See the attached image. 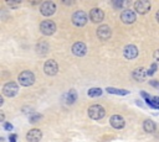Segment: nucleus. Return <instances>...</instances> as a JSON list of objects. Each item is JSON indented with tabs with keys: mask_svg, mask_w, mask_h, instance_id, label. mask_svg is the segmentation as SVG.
<instances>
[{
	"mask_svg": "<svg viewBox=\"0 0 159 142\" xmlns=\"http://www.w3.org/2000/svg\"><path fill=\"white\" fill-rule=\"evenodd\" d=\"M17 80H19L20 85H22V86H30V85H32L34 81H35V75H34V73L30 72V70H24V72H21V73L19 74Z\"/></svg>",
	"mask_w": 159,
	"mask_h": 142,
	"instance_id": "obj_1",
	"label": "nucleus"
},
{
	"mask_svg": "<svg viewBox=\"0 0 159 142\" xmlns=\"http://www.w3.org/2000/svg\"><path fill=\"white\" fill-rule=\"evenodd\" d=\"M104 115H106V111L101 105H92L88 109V116L92 120H101L104 117Z\"/></svg>",
	"mask_w": 159,
	"mask_h": 142,
	"instance_id": "obj_2",
	"label": "nucleus"
},
{
	"mask_svg": "<svg viewBox=\"0 0 159 142\" xmlns=\"http://www.w3.org/2000/svg\"><path fill=\"white\" fill-rule=\"evenodd\" d=\"M40 31L45 35V36H51L52 33H55L56 31V25L53 21L51 20H45L40 23Z\"/></svg>",
	"mask_w": 159,
	"mask_h": 142,
	"instance_id": "obj_3",
	"label": "nucleus"
},
{
	"mask_svg": "<svg viewBox=\"0 0 159 142\" xmlns=\"http://www.w3.org/2000/svg\"><path fill=\"white\" fill-rule=\"evenodd\" d=\"M87 20H88V17H87V15H86L84 11H76V12L72 15V22H73V25L77 26V27L84 26V25L87 23Z\"/></svg>",
	"mask_w": 159,
	"mask_h": 142,
	"instance_id": "obj_4",
	"label": "nucleus"
},
{
	"mask_svg": "<svg viewBox=\"0 0 159 142\" xmlns=\"http://www.w3.org/2000/svg\"><path fill=\"white\" fill-rule=\"evenodd\" d=\"M19 91V86L16 83H12V81H9L6 83L4 86H2V94L5 96H9V98H12L17 94Z\"/></svg>",
	"mask_w": 159,
	"mask_h": 142,
	"instance_id": "obj_5",
	"label": "nucleus"
},
{
	"mask_svg": "<svg viewBox=\"0 0 159 142\" xmlns=\"http://www.w3.org/2000/svg\"><path fill=\"white\" fill-rule=\"evenodd\" d=\"M56 11V5L52 1H43L40 6V12L43 16H51Z\"/></svg>",
	"mask_w": 159,
	"mask_h": 142,
	"instance_id": "obj_6",
	"label": "nucleus"
},
{
	"mask_svg": "<svg viewBox=\"0 0 159 142\" xmlns=\"http://www.w3.org/2000/svg\"><path fill=\"white\" fill-rule=\"evenodd\" d=\"M134 10L138 14L144 15L150 10V2L148 0H138L134 2Z\"/></svg>",
	"mask_w": 159,
	"mask_h": 142,
	"instance_id": "obj_7",
	"label": "nucleus"
},
{
	"mask_svg": "<svg viewBox=\"0 0 159 142\" xmlns=\"http://www.w3.org/2000/svg\"><path fill=\"white\" fill-rule=\"evenodd\" d=\"M120 20H122V22L129 25V23H133V22L137 20V15H135V12H134L133 10L125 9V10H123L122 14H120Z\"/></svg>",
	"mask_w": 159,
	"mask_h": 142,
	"instance_id": "obj_8",
	"label": "nucleus"
},
{
	"mask_svg": "<svg viewBox=\"0 0 159 142\" xmlns=\"http://www.w3.org/2000/svg\"><path fill=\"white\" fill-rule=\"evenodd\" d=\"M43 70L47 75H55L58 72V65L53 59H48L43 64Z\"/></svg>",
	"mask_w": 159,
	"mask_h": 142,
	"instance_id": "obj_9",
	"label": "nucleus"
},
{
	"mask_svg": "<svg viewBox=\"0 0 159 142\" xmlns=\"http://www.w3.org/2000/svg\"><path fill=\"white\" fill-rule=\"evenodd\" d=\"M112 35V31H111V27L108 25H101L98 28H97V37L99 40H108Z\"/></svg>",
	"mask_w": 159,
	"mask_h": 142,
	"instance_id": "obj_10",
	"label": "nucleus"
},
{
	"mask_svg": "<svg viewBox=\"0 0 159 142\" xmlns=\"http://www.w3.org/2000/svg\"><path fill=\"white\" fill-rule=\"evenodd\" d=\"M123 56L127 59H134L138 56V48L134 44H127L123 49Z\"/></svg>",
	"mask_w": 159,
	"mask_h": 142,
	"instance_id": "obj_11",
	"label": "nucleus"
},
{
	"mask_svg": "<svg viewBox=\"0 0 159 142\" xmlns=\"http://www.w3.org/2000/svg\"><path fill=\"white\" fill-rule=\"evenodd\" d=\"M103 17H104V12L99 9V7H93L91 11H89V19L92 22H101L103 21Z\"/></svg>",
	"mask_w": 159,
	"mask_h": 142,
	"instance_id": "obj_12",
	"label": "nucleus"
},
{
	"mask_svg": "<svg viewBox=\"0 0 159 142\" xmlns=\"http://www.w3.org/2000/svg\"><path fill=\"white\" fill-rule=\"evenodd\" d=\"M109 123H111V126L113 127V128H117V130H120V128H123L124 127V119L120 116V115H113V116H111V119H109Z\"/></svg>",
	"mask_w": 159,
	"mask_h": 142,
	"instance_id": "obj_13",
	"label": "nucleus"
},
{
	"mask_svg": "<svg viewBox=\"0 0 159 142\" xmlns=\"http://www.w3.org/2000/svg\"><path fill=\"white\" fill-rule=\"evenodd\" d=\"M41 138H42V132L37 128H32L26 133V140L29 142H40Z\"/></svg>",
	"mask_w": 159,
	"mask_h": 142,
	"instance_id": "obj_14",
	"label": "nucleus"
},
{
	"mask_svg": "<svg viewBox=\"0 0 159 142\" xmlns=\"http://www.w3.org/2000/svg\"><path fill=\"white\" fill-rule=\"evenodd\" d=\"M87 52V47L83 42H76L73 46H72V53L77 57H82L84 56Z\"/></svg>",
	"mask_w": 159,
	"mask_h": 142,
	"instance_id": "obj_15",
	"label": "nucleus"
},
{
	"mask_svg": "<svg viewBox=\"0 0 159 142\" xmlns=\"http://www.w3.org/2000/svg\"><path fill=\"white\" fill-rule=\"evenodd\" d=\"M132 75H133V78H134L137 81H144L145 78H147V75H148V73H147L145 68L139 67V68H137V69L133 70V74H132Z\"/></svg>",
	"mask_w": 159,
	"mask_h": 142,
	"instance_id": "obj_16",
	"label": "nucleus"
},
{
	"mask_svg": "<svg viewBox=\"0 0 159 142\" xmlns=\"http://www.w3.org/2000/svg\"><path fill=\"white\" fill-rule=\"evenodd\" d=\"M143 128H144V131L145 132H149V133H152V132H154L155 131V128H157V126H155V123H154V121H152V120H145L144 122H143Z\"/></svg>",
	"mask_w": 159,
	"mask_h": 142,
	"instance_id": "obj_17",
	"label": "nucleus"
},
{
	"mask_svg": "<svg viewBox=\"0 0 159 142\" xmlns=\"http://www.w3.org/2000/svg\"><path fill=\"white\" fill-rule=\"evenodd\" d=\"M106 90H107V93H109V94H114V95H128V94H129L127 90L117 89V88H111V86H108Z\"/></svg>",
	"mask_w": 159,
	"mask_h": 142,
	"instance_id": "obj_18",
	"label": "nucleus"
},
{
	"mask_svg": "<svg viewBox=\"0 0 159 142\" xmlns=\"http://www.w3.org/2000/svg\"><path fill=\"white\" fill-rule=\"evenodd\" d=\"M65 99H66V102H67V104H73V102L76 101V99H77V94H76V91H75L73 89L70 90V91L66 94Z\"/></svg>",
	"mask_w": 159,
	"mask_h": 142,
	"instance_id": "obj_19",
	"label": "nucleus"
},
{
	"mask_svg": "<svg viewBox=\"0 0 159 142\" xmlns=\"http://www.w3.org/2000/svg\"><path fill=\"white\" fill-rule=\"evenodd\" d=\"M36 49H37V53H40L41 56H42V54H46V53H47V49H48V44H47L46 42H40V43L37 44Z\"/></svg>",
	"mask_w": 159,
	"mask_h": 142,
	"instance_id": "obj_20",
	"label": "nucleus"
},
{
	"mask_svg": "<svg viewBox=\"0 0 159 142\" xmlns=\"http://www.w3.org/2000/svg\"><path fill=\"white\" fill-rule=\"evenodd\" d=\"M87 94H88V96H91V98L101 96V95H102V89H99V88H92V89L88 90Z\"/></svg>",
	"mask_w": 159,
	"mask_h": 142,
	"instance_id": "obj_21",
	"label": "nucleus"
},
{
	"mask_svg": "<svg viewBox=\"0 0 159 142\" xmlns=\"http://www.w3.org/2000/svg\"><path fill=\"white\" fill-rule=\"evenodd\" d=\"M40 120H41V115L40 114H32V115L29 116V122L30 123H36Z\"/></svg>",
	"mask_w": 159,
	"mask_h": 142,
	"instance_id": "obj_22",
	"label": "nucleus"
},
{
	"mask_svg": "<svg viewBox=\"0 0 159 142\" xmlns=\"http://www.w3.org/2000/svg\"><path fill=\"white\" fill-rule=\"evenodd\" d=\"M157 68H158V64L157 63H153L150 67H149V69L147 70V73H148V75H153L155 72H157Z\"/></svg>",
	"mask_w": 159,
	"mask_h": 142,
	"instance_id": "obj_23",
	"label": "nucleus"
},
{
	"mask_svg": "<svg viewBox=\"0 0 159 142\" xmlns=\"http://www.w3.org/2000/svg\"><path fill=\"white\" fill-rule=\"evenodd\" d=\"M6 4L10 6V7H17V6H20V4H21V1H6Z\"/></svg>",
	"mask_w": 159,
	"mask_h": 142,
	"instance_id": "obj_24",
	"label": "nucleus"
},
{
	"mask_svg": "<svg viewBox=\"0 0 159 142\" xmlns=\"http://www.w3.org/2000/svg\"><path fill=\"white\" fill-rule=\"evenodd\" d=\"M153 58H154L155 63H157V64H159V49H157V51L154 52V54H153Z\"/></svg>",
	"mask_w": 159,
	"mask_h": 142,
	"instance_id": "obj_25",
	"label": "nucleus"
},
{
	"mask_svg": "<svg viewBox=\"0 0 159 142\" xmlns=\"http://www.w3.org/2000/svg\"><path fill=\"white\" fill-rule=\"evenodd\" d=\"M4 128H5L6 131H11V130H12V125H11L10 122H5V123H4Z\"/></svg>",
	"mask_w": 159,
	"mask_h": 142,
	"instance_id": "obj_26",
	"label": "nucleus"
},
{
	"mask_svg": "<svg viewBox=\"0 0 159 142\" xmlns=\"http://www.w3.org/2000/svg\"><path fill=\"white\" fill-rule=\"evenodd\" d=\"M113 5H114V7H122L123 6V1H113Z\"/></svg>",
	"mask_w": 159,
	"mask_h": 142,
	"instance_id": "obj_27",
	"label": "nucleus"
},
{
	"mask_svg": "<svg viewBox=\"0 0 159 142\" xmlns=\"http://www.w3.org/2000/svg\"><path fill=\"white\" fill-rule=\"evenodd\" d=\"M16 138H17V136L14 133V135H10V137H9V142H16Z\"/></svg>",
	"mask_w": 159,
	"mask_h": 142,
	"instance_id": "obj_28",
	"label": "nucleus"
},
{
	"mask_svg": "<svg viewBox=\"0 0 159 142\" xmlns=\"http://www.w3.org/2000/svg\"><path fill=\"white\" fill-rule=\"evenodd\" d=\"M150 84H152L153 86H157V88H159V83H158V81H154V80H153V81H150Z\"/></svg>",
	"mask_w": 159,
	"mask_h": 142,
	"instance_id": "obj_29",
	"label": "nucleus"
},
{
	"mask_svg": "<svg viewBox=\"0 0 159 142\" xmlns=\"http://www.w3.org/2000/svg\"><path fill=\"white\" fill-rule=\"evenodd\" d=\"M4 119H5V116H4V112L1 111L0 112V121H4Z\"/></svg>",
	"mask_w": 159,
	"mask_h": 142,
	"instance_id": "obj_30",
	"label": "nucleus"
},
{
	"mask_svg": "<svg viewBox=\"0 0 159 142\" xmlns=\"http://www.w3.org/2000/svg\"><path fill=\"white\" fill-rule=\"evenodd\" d=\"M155 17H157V21L159 22V10L157 11V14H155Z\"/></svg>",
	"mask_w": 159,
	"mask_h": 142,
	"instance_id": "obj_31",
	"label": "nucleus"
}]
</instances>
